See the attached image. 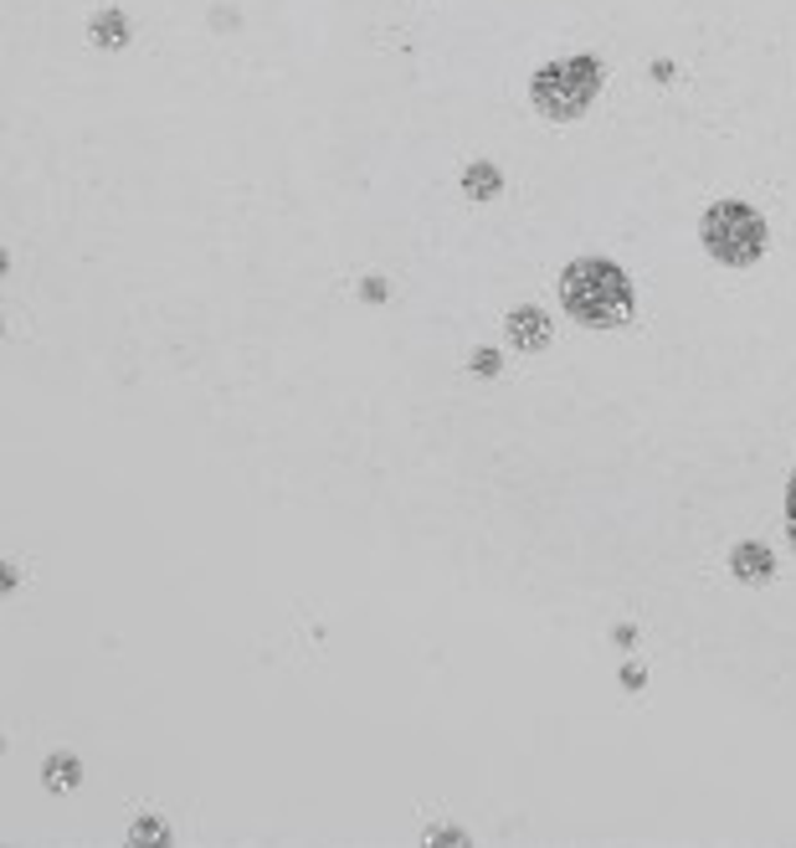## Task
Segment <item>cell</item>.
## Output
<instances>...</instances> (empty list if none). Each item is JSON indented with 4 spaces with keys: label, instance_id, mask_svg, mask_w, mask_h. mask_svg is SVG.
I'll list each match as a JSON object with an SVG mask.
<instances>
[{
    "label": "cell",
    "instance_id": "cell-1",
    "mask_svg": "<svg viewBox=\"0 0 796 848\" xmlns=\"http://www.w3.org/2000/svg\"><path fill=\"white\" fill-rule=\"evenodd\" d=\"M560 304L571 309L581 324H628L632 320V283L617 263L581 257L560 278Z\"/></svg>",
    "mask_w": 796,
    "mask_h": 848
},
{
    "label": "cell",
    "instance_id": "cell-2",
    "mask_svg": "<svg viewBox=\"0 0 796 848\" xmlns=\"http://www.w3.org/2000/svg\"><path fill=\"white\" fill-rule=\"evenodd\" d=\"M596 83H601V68L592 57H560L535 72V108L545 119H576L596 98Z\"/></svg>",
    "mask_w": 796,
    "mask_h": 848
},
{
    "label": "cell",
    "instance_id": "cell-3",
    "mask_svg": "<svg viewBox=\"0 0 796 848\" xmlns=\"http://www.w3.org/2000/svg\"><path fill=\"white\" fill-rule=\"evenodd\" d=\"M704 247L729 268H746L765 253V221L746 201H719L704 217Z\"/></svg>",
    "mask_w": 796,
    "mask_h": 848
},
{
    "label": "cell",
    "instance_id": "cell-4",
    "mask_svg": "<svg viewBox=\"0 0 796 848\" xmlns=\"http://www.w3.org/2000/svg\"><path fill=\"white\" fill-rule=\"evenodd\" d=\"M508 339H514L519 350H545V345H550V320L529 304L514 309V314H508Z\"/></svg>",
    "mask_w": 796,
    "mask_h": 848
},
{
    "label": "cell",
    "instance_id": "cell-5",
    "mask_svg": "<svg viewBox=\"0 0 796 848\" xmlns=\"http://www.w3.org/2000/svg\"><path fill=\"white\" fill-rule=\"evenodd\" d=\"M729 566H735V577L740 581H771V571H776V560H771L765 545H735Z\"/></svg>",
    "mask_w": 796,
    "mask_h": 848
},
{
    "label": "cell",
    "instance_id": "cell-6",
    "mask_svg": "<svg viewBox=\"0 0 796 848\" xmlns=\"http://www.w3.org/2000/svg\"><path fill=\"white\" fill-rule=\"evenodd\" d=\"M93 42H98V47H124V42H129V21H124L119 11H103V16L93 21Z\"/></svg>",
    "mask_w": 796,
    "mask_h": 848
},
{
    "label": "cell",
    "instance_id": "cell-7",
    "mask_svg": "<svg viewBox=\"0 0 796 848\" xmlns=\"http://www.w3.org/2000/svg\"><path fill=\"white\" fill-rule=\"evenodd\" d=\"M463 186H468V196H493V190H499V170H493V165H473Z\"/></svg>",
    "mask_w": 796,
    "mask_h": 848
},
{
    "label": "cell",
    "instance_id": "cell-8",
    "mask_svg": "<svg viewBox=\"0 0 796 848\" xmlns=\"http://www.w3.org/2000/svg\"><path fill=\"white\" fill-rule=\"evenodd\" d=\"M47 777H51V787H72V777H78V762H72V756H57V762L47 766Z\"/></svg>",
    "mask_w": 796,
    "mask_h": 848
},
{
    "label": "cell",
    "instance_id": "cell-9",
    "mask_svg": "<svg viewBox=\"0 0 796 848\" xmlns=\"http://www.w3.org/2000/svg\"><path fill=\"white\" fill-rule=\"evenodd\" d=\"M134 838L139 844H154V838H169L165 828H160V817H139V828H134Z\"/></svg>",
    "mask_w": 796,
    "mask_h": 848
},
{
    "label": "cell",
    "instance_id": "cell-10",
    "mask_svg": "<svg viewBox=\"0 0 796 848\" xmlns=\"http://www.w3.org/2000/svg\"><path fill=\"white\" fill-rule=\"evenodd\" d=\"M786 535H792V545H796V474H792V484H786Z\"/></svg>",
    "mask_w": 796,
    "mask_h": 848
},
{
    "label": "cell",
    "instance_id": "cell-11",
    "mask_svg": "<svg viewBox=\"0 0 796 848\" xmlns=\"http://www.w3.org/2000/svg\"><path fill=\"white\" fill-rule=\"evenodd\" d=\"M473 371L478 375H493V371H499V356H489V350H473Z\"/></svg>",
    "mask_w": 796,
    "mask_h": 848
}]
</instances>
